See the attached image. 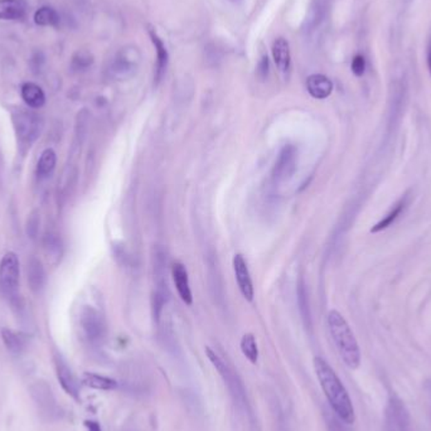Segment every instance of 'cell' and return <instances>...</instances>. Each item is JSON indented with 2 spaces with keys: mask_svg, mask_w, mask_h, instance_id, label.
I'll return each instance as SVG.
<instances>
[{
  "mask_svg": "<svg viewBox=\"0 0 431 431\" xmlns=\"http://www.w3.org/2000/svg\"><path fill=\"white\" fill-rule=\"evenodd\" d=\"M314 370L333 412L345 424H353L356 415L352 400L334 370L322 357L314 358Z\"/></svg>",
  "mask_w": 431,
  "mask_h": 431,
  "instance_id": "1",
  "label": "cell"
},
{
  "mask_svg": "<svg viewBox=\"0 0 431 431\" xmlns=\"http://www.w3.org/2000/svg\"><path fill=\"white\" fill-rule=\"evenodd\" d=\"M328 328L339 356L342 357L345 365L351 370L358 368L361 365V351L357 339L343 316L337 310L329 312Z\"/></svg>",
  "mask_w": 431,
  "mask_h": 431,
  "instance_id": "2",
  "label": "cell"
},
{
  "mask_svg": "<svg viewBox=\"0 0 431 431\" xmlns=\"http://www.w3.org/2000/svg\"><path fill=\"white\" fill-rule=\"evenodd\" d=\"M206 354L211 361V363L218 371L220 376L222 377L224 385L229 388L233 401L238 403V406H245L246 405V395H245L244 385H242V381L240 380L238 374H236V371L221 356H218L209 347H206Z\"/></svg>",
  "mask_w": 431,
  "mask_h": 431,
  "instance_id": "3",
  "label": "cell"
},
{
  "mask_svg": "<svg viewBox=\"0 0 431 431\" xmlns=\"http://www.w3.org/2000/svg\"><path fill=\"white\" fill-rule=\"evenodd\" d=\"M19 260L15 252H7L0 262V290L12 302L18 299Z\"/></svg>",
  "mask_w": 431,
  "mask_h": 431,
  "instance_id": "4",
  "label": "cell"
},
{
  "mask_svg": "<svg viewBox=\"0 0 431 431\" xmlns=\"http://www.w3.org/2000/svg\"><path fill=\"white\" fill-rule=\"evenodd\" d=\"M383 431H411L409 410L397 396H391L386 405Z\"/></svg>",
  "mask_w": 431,
  "mask_h": 431,
  "instance_id": "5",
  "label": "cell"
},
{
  "mask_svg": "<svg viewBox=\"0 0 431 431\" xmlns=\"http://www.w3.org/2000/svg\"><path fill=\"white\" fill-rule=\"evenodd\" d=\"M13 122L17 135L24 144L33 143L42 129L41 117L36 113L27 110H19L18 113L13 114Z\"/></svg>",
  "mask_w": 431,
  "mask_h": 431,
  "instance_id": "6",
  "label": "cell"
},
{
  "mask_svg": "<svg viewBox=\"0 0 431 431\" xmlns=\"http://www.w3.org/2000/svg\"><path fill=\"white\" fill-rule=\"evenodd\" d=\"M79 323L87 339L91 343H99L105 336L106 327L104 318L97 310L91 307H85L81 313Z\"/></svg>",
  "mask_w": 431,
  "mask_h": 431,
  "instance_id": "7",
  "label": "cell"
},
{
  "mask_svg": "<svg viewBox=\"0 0 431 431\" xmlns=\"http://www.w3.org/2000/svg\"><path fill=\"white\" fill-rule=\"evenodd\" d=\"M298 151L293 144H287L279 153V157L275 162L273 175L276 182H282L293 175L296 168Z\"/></svg>",
  "mask_w": 431,
  "mask_h": 431,
  "instance_id": "8",
  "label": "cell"
},
{
  "mask_svg": "<svg viewBox=\"0 0 431 431\" xmlns=\"http://www.w3.org/2000/svg\"><path fill=\"white\" fill-rule=\"evenodd\" d=\"M233 270L238 281V289L247 302H252L255 296V289L252 284L251 275L249 271V266L241 253L235 255L233 258Z\"/></svg>",
  "mask_w": 431,
  "mask_h": 431,
  "instance_id": "9",
  "label": "cell"
},
{
  "mask_svg": "<svg viewBox=\"0 0 431 431\" xmlns=\"http://www.w3.org/2000/svg\"><path fill=\"white\" fill-rule=\"evenodd\" d=\"M137 58H139V50L134 47L124 48L122 52L117 53L113 66L111 71L117 77H128L131 76L135 68H137Z\"/></svg>",
  "mask_w": 431,
  "mask_h": 431,
  "instance_id": "10",
  "label": "cell"
},
{
  "mask_svg": "<svg viewBox=\"0 0 431 431\" xmlns=\"http://www.w3.org/2000/svg\"><path fill=\"white\" fill-rule=\"evenodd\" d=\"M148 33L151 37V44L157 52V62H155V73H154V84L159 85L166 75L168 64H169V53L166 50V44L163 39L158 36L155 29L149 27Z\"/></svg>",
  "mask_w": 431,
  "mask_h": 431,
  "instance_id": "11",
  "label": "cell"
},
{
  "mask_svg": "<svg viewBox=\"0 0 431 431\" xmlns=\"http://www.w3.org/2000/svg\"><path fill=\"white\" fill-rule=\"evenodd\" d=\"M55 362H56L58 381L61 383V386H62V388L65 390L68 395L72 396L76 400H79V382H77L76 377L72 374L71 368L67 366V363L62 359L61 356H57L56 359H55Z\"/></svg>",
  "mask_w": 431,
  "mask_h": 431,
  "instance_id": "12",
  "label": "cell"
},
{
  "mask_svg": "<svg viewBox=\"0 0 431 431\" xmlns=\"http://www.w3.org/2000/svg\"><path fill=\"white\" fill-rule=\"evenodd\" d=\"M172 275L180 299L187 305H191L193 303V295H192V290H191V285H189V278H188L186 266L183 265L182 262H175L172 267Z\"/></svg>",
  "mask_w": 431,
  "mask_h": 431,
  "instance_id": "13",
  "label": "cell"
},
{
  "mask_svg": "<svg viewBox=\"0 0 431 431\" xmlns=\"http://www.w3.org/2000/svg\"><path fill=\"white\" fill-rule=\"evenodd\" d=\"M307 90L312 97L316 100H324L331 96L333 82L324 75H312L307 79Z\"/></svg>",
  "mask_w": 431,
  "mask_h": 431,
  "instance_id": "14",
  "label": "cell"
},
{
  "mask_svg": "<svg viewBox=\"0 0 431 431\" xmlns=\"http://www.w3.org/2000/svg\"><path fill=\"white\" fill-rule=\"evenodd\" d=\"M274 61L275 65L282 73H287L290 70L291 64V56H290V46L285 38L279 37L274 41L273 48Z\"/></svg>",
  "mask_w": 431,
  "mask_h": 431,
  "instance_id": "15",
  "label": "cell"
},
{
  "mask_svg": "<svg viewBox=\"0 0 431 431\" xmlns=\"http://www.w3.org/2000/svg\"><path fill=\"white\" fill-rule=\"evenodd\" d=\"M27 276H28L29 287L33 293H41L46 285V271L39 260L32 258L27 265Z\"/></svg>",
  "mask_w": 431,
  "mask_h": 431,
  "instance_id": "16",
  "label": "cell"
},
{
  "mask_svg": "<svg viewBox=\"0 0 431 431\" xmlns=\"http://www.w3.org/2000/svg\"><path fill=\"white\" fill-rule=\"evenodd\" d=\"M26 15V6L22 0H0V19L19 21Z\"/></svg>",
  "mask_w": 431,
  "mask_h": 431,
  "instance_id": "17",
  "label": "cell"
},
{
  "mask_svg": "<svg viewBox=\"0 0 431 431\" xmlns=\"http://www.w3.org/2000/svg\"><path fill=\"white\" fill-rule=\"evenodd\" d=\"M21 94H22L23 100L29 108H44L46 104V95H44V90L33 82L24 84L21 88Z\"/></svg>",
  "mask_w": 431,
  "mask_h": 431,
  "instance_id": "18",
  "label": "cell"
},
{
  "mask_svg": "<svg viewBox=\"0 0 431 431\" xmlns=\"http://www.w3.org/2000/svg\"><path fill=\"white\" fill-rule=\"evenodd\" d=\"M56 163H57V157H56L55 151L53 149H46L42 153L41 158L38 160V164H37V175H38V178H41V180L48 178L50 174L53 173V171H55Z\"/></svg>",
  "mask_w": 431,
  "mask_h": 431,
  "instance_id": "19",
  "label": "cell"
},
{
  "mask_svg": "<svg viewBox=\"0 0 431 431\" xmlns=\"http://www.w3.org/2000/svg\"><path fill=\"white\" fill-rule=\"evenodd\" d=\"M82 382L88 387L102 390V391H111L117 387V382L115 380L108 379L105 376H100V374H90V372L84 374Z\"/></svg>",
  "mask_w": 431,
  "mask_h": 431,
  "instance_id": "20",
  "label": "cell"
},
{
  "mask_svg": "<svg viewBox=\"0 0 431 431\" xmlns=\"http://www.w3.org/2000/svg\"><path fill=\"white\" fill-rule=\"evenodd\" d=\"M1 338L4 341V345L8 351L12 353H21L26 348V338L21 333H17L10 329H3Z\"/></svg>",
  "mask_w": 431,
  "mask_h": 431,
  "instance_id": "21",
  "label": "cell"
},
{
  "mask_svg": "<svg viewBox=\"0 0 431 431\" xmlns=\"http://www.w3.org/2000/svg\"><path fill=\"white\" fill-rule=\"evenodd\" d=\"M35 22L41 27H56L59 23V15L53 8H39L35 15Z\"/></svg>",
  "mask_w": 431,
  "mask_h": 431,
  "instance_id": "22",
  "label": "cell"
},
{
  "mask_svg": "<svg viewBox=\"0 0 431 431\" xmlns=\"http://www.w3.org/2000/svg\"><path fill=\"white\" fill-rule=\"evenodd\" d=\"M240 347H241V351L244 353L245 357L249 359L252 365H256L258 359H259V348H258V343H256V339L253 337V334L246 333L241 339Z\"/></svg>",
  "mask_w": 431,
  "mask_h": 431,
  "instance_id": "23",
  "label": "cell"
},
{
  "mask_svg": "<svg viewBox=\"0 0 431 431\" xmlns=\"http://www.w3.org/2000/svg\"><path fill=\"white\" fill-rule=\"evenodd\" d=\"M44 246L46 253L48 255V258L50 260L58 261V260L61 259L62 242H61V238H58L56 233H53V232L47 233L44 236Z\"/></svg>",
  "mask_w": 431,
  "mask_h": 431,
  "instance_id": "24",
  "label": "cell"
},
{
  "mask_svg": "<svg viewBox=\"0 0 431 431\" xmlns=\"http://www.w3.org/2000/svg\"><path fill=\"white\" fill-rule=\"evenodd\" d=\"M405 206H406V197L399 202L395 207L388 212L387 216H386L383 220H381L379 223H376L374 227H372L371 232H372V233H376V232L386 230L392 223L395 222L396 220H397V217L401 215V212H403V209H405Z\"/></svg>",
  "mask_w": 431,
  "mask_h": 431,
  "instance_id": "25",
  "label": "cell"
},
{
  "mask_svg": "<svg viewBox=\"0 0 431 431\" xmlns=\"http://www.w3.org/2000/svg\"><path fill=\"white\" fill-rule=\"evenodd\" d=\"M296 295H298V305H299L300 314H302L303 319H304V323L307 324V325L309 327V304H308V295H307V289H305V285H304V281H303V279H300V280H299V282H298V290H296Z\"/></svg>",
  "mask_w": 431,
  "mask_h": 431,
  "instance_id": "26",
  "label": "cell"
},
{
  "mask_svg": "<svg viewBox=\"0 0 431 431\" xmlns=\"http://www.w3.org/2000/svg\"><path fill=\"white\" fill-rule=\"evenodd\" d=\"M94 57L88 50H77L72 57L71 66L75 71H85L93 65Z\"/></svg>",
  "mask_w": 431,
  "mask_h": 431,
  "instance_id": "27",
  "label": "cell"
},
{
  "mask_svg": "<svg viewBox=\"0 0 431 431\" xmlns=\"http://www.w3.org/2000/svg\"><path fill=\"white\" fill-rule=\"evenodd\" d=\"M366 71V59L362 55L354 56L352 61V72L357 76L361 77L363 76V73Z\"/></svg>",
  "mask_w": 431,
  "mask_h": 431,
  "instance_id": "28",
  "label": "cell"
},
{
  "mask_svg": "<svg viewBox=\"0 0 431 431\" xmlns=\"http://www.w3.org/2000/svg\"><path fill=\"white\" fill-rule=\"evenodd\" d=\"M38 226H39V217L37 212H33L29 216L28 222H27V233L30 238H36L38 233Z\"/></svg>",
  "mask_w": 431,
  "mask_h": 431,
  "instance_id": "29",
  "label": "cell"
},
{
  "mask_svg": "<svg viewBox=\"0 0 431 431\" xmlns=\"http://www.w3.org/2000/svg\"><path fill=\"white\" fill-rule=\"evenodd\" d=\"M269 70H270L269 57L264 55V56H261L259 64H258V76H259V79L264 81L267 77V75H269Z\"/></svg>",
  "mask_w": 431,
  "mask_h": 431,
  "instance_id": "30",
  "label": "cell"
},
{
  "mask_svg": "<svg viewBox=\"0 0 431 431\" xmlns=\"http://www.w3.org/2000/svg\"><path fill=\"white\" fill-rule=\"evenodd\" d=\"M341 423H343V421L337 415L336 416H329V419H328L329 431H345V428L342 426Z\"/></svg>",
  "mask_w": 431,
  "mask_h": 431,
  "instance_id": "31",
  "label": "cell"
},
{
  "mask_svg": "<svg viewBox=\"0 0 431 431\" xmlns=\"http://www.w3.org/2000/svg\"><path fill=\"white\" fill-rule=\"evenodd\" d=\"M85 425H86L88 431H101L100 425L95 423V421H85Z\"/></svg>",
  "mask_w": 431,
  "mask_h": 431,
  "instance_id": "32",
  "label": "cell"
},
{
  "mask_svg": "<svg viewBox=\"0 0 431 431\" xmlns=\"http://www.w3.org/2000/svg\"><path fill=\"white\" fill-rule=\"evenodd\" d=\"M425 391H426V395H428V401H429V405H430L431 410V381H426V383H425Z\"/></svg>",
  "mask_w": 431,
  "mask_h": 431,
  "instance_id": "33",
  "label": "cell"
},
{
  "mask_svg": "<svg viewBox=\"0 0 431 431\" xmlns=\"http://www.w3.org/2000/svg\"><path fill=\"white\" fill-rule=\"evenodd\" d=\"M428 66H429V71H430L431 75V46L429 48V53H428Z\"/></svg>",
  "mask_w": 431,
  "mask_h": 431,
  "instance_id": "34",
  "label": "cell"
},
{
  "mask_svg": "<svg viewBox=\"0 0 431 431\" xmlns=\"http://www.w3.org/2000/svg\"><path fill=\"white\" fill-rule=\"evenodd\" d=\"M231 1H233V3H238V1H241V0H231Z\"/></svg>",
  "mask_w": 431,
  "mask_h": 431,
  "instance_id": "35",
  "label": "cell"
}]
</instances>
